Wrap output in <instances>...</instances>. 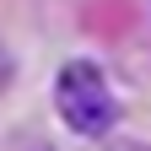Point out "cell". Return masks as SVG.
I'll return each instance as SVG.
<instances>
[{
    "label": "cell",
    "instance_id": "6da1fadb",
    "mask_svg": "<svg viewBox=\"0 0 151 151\" xmlns=\"http://www.w3.org/2000/svg\"><path fill=\"white\" fill-rule=\"evenodd\" d=\"M54 108H60V119L70 129H81V135H108L113 119H119V103H113L103 70L92 60H70L60 70V81H54Z\"/></svg>",
    "mask_w": 151,
    "mask_h": 151
},
{
    "label": "cell",
    "instance_id": "7a4b0ae2",
    "mask_svg": "<svg viewBox=\"0 0 151 151\" xmlns=\"http://www.w3.org/2000/svg\"><path fill=\"white\" fill-rule=\"evenodd\" d=\"M113 151H151V146H135V140H119V146H113Z\"/></svg>",
    "mask_w": 151,
    "mask_h": 151
}]
</instances>
